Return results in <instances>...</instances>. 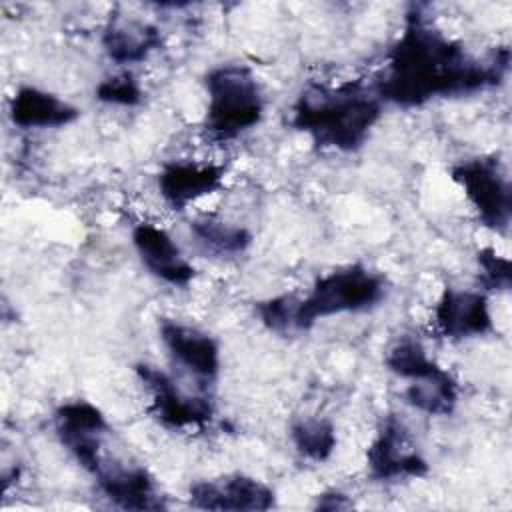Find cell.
<instances>
[{"label":"cell","mask_w":512,"mask_h":512,"mask_svg":"<svg viewBox=\"0 0 512 512\" xmlns=\"http://www.w3.org/2000/svg\"><path fill=\"white\" fill-rule=\"evenodd\" d=\"M508 48L488 60L470 56L464 46L432 26L418 6L406 14L404 32L388 52L384 74L372 86L380 100L414 108L434 98L478 92L502 82Z\"/></svg>","instance_id":"cell-1"},{"label":"cell","mask_w":512,"mask_h":512,"mask_svg":"<svg viewBox=\"0 0 512 512\" xmlns=\"http://www.w3.org/2000/svg\"><path fill=\"white\" fill-rule=\"evenodd\" d=\"M382 100L362 80L306 88L292 110V126L318 148L356 152L380 120Z\"/></svg>","instance_id":"cell-2"},{"label":"cell","mask_w":512,"mask_h":512,"mask_svg":"<svg viewBox=\"0 0 512 512\" xmlns=\"http://www.w3.org/2000/svg\"><path fill=\"white\" fill-rule=\"evenodd\" d=\"M206 132L220 142L232 140L256 126L264 98L254 72L242 64H222L206 74Z\"/></svg>","instance_id":"cell-3"},{"label":"cell","mask_w":512,"mask_h":512,"mask_svg":"<svg viewBox=\"0 0 512 512\" xmlns=\"http://www.w3.org/2000/svg\"><path fill=\"white\" fill-rule=\"evenodd\" d=\"M384 294V278L362 264L332 270L314 282L308 296L294 300L292 328L308 330L328 316L370 310Z\"/></svg>","instance_id":"cell-4"},{"label":"cell","mask_w":512,"mask_h":512,"mask_svg":"<svg viewBox=\"0 0 512 512\" xmlns=\"http://www.w3.org/2000/svg\"><path fill=\"white\" fill-rule=\"evenodd\" d=\"M450 174L464 190L468 202L478 214V220L486 228L504 234L512 216V188L498 158H468L454 164Z\"/></svg>","instance_id":"cell-5"},{"label":"cell","mask_w":512,"mask_h":512,"mask_svg":"<svg viewBox=\"0 0 512 512\" xmlns=\"http://www.w3.org/2000/svg\"><path fill=\"white\" fill-rule=\"evenodd\" d=\"M370 478L378 482L398 478H422L428 474V462L420 454L408 426L396 416L388 414L366 452Z\"/></svg>","instance_id":"cell-6"},{"label":"cell","mask_w":512,"mask_h":512,"mask_svg":"<svg viewBox=\"0 0 512 512\" xmlns=\"http://www.w3.org/2000/svg\"><path fill=\"white\" fill-rule=\"evenodd\" d=\"M136 374L152 396L150 412L156 416L158 422L174 430H202L206 424H210L214 416V406L208 398L182 392L168 374L154 366L138 364Z\"/></svg>","instance_id":"cell-7"},{"label":"cell","mask_w":512,"mask_h":512,"mask_svg":"<svg viewBox=\"0 0 512 512\" xmlns=\"http://www.w3.org/2000/svg\"><path fill=\"white\" fill-rule=\"evenodd\" d=\"M54 430L74 460L94 474L104 458L102 438L110 430L104 414L88 400L66 402L54 412Z\"/></svg>","instance_id":"cell-8"},{"label":"cell","mask_w":512,"mask_h":512,"mask_svg":"<svg viewBox=\"0 0 512 512\" xmlns=\"http://www.w3.org/2000/svg\"><path fill=\"white\" fill-rule=\"evenodd\" d=\"M190 506L214 512H264L276 506V494L258 478L226 474L192 484Z\"/></svg>","instance_id":"cell-9"},{"label":"cell","mask_w":512,"mask_h":512,"mask_svg":"<svg viewBox=\"0 0 512 512\" xmlns=\"http://www.w3.org/2000/svg\"><path fill=\"white\" fill-rule=\"evenodd\" d=\"M102 494L122 510H160L164 508L158 496L152 474L138 464H126L102 458L92 474Z\"/></svg>","instance_id":"cell-10"},{"label":"cell","mask_w":512,"mask_h":512,"mask_svg":"<svg viewBox=\"0 0 512 512\" xmlns=\"http://www.w3.org/2000/svg\"><path fill=\"white\" fill-rule=\"evenodd\" d=\"M434 322L438 332L450 340L484 336L494 328L486 294L452 286L442 290L434 308Z\"/></svg>","instance_id":"cell-11"},{"label":"cell","mask_w":512,"mask_h":512,"mask_svg":"<svg viewBox=\"0 0 512 512\" xmlns=\"http://www.w3.org/2000/svg\"><path fill=\"white\" fill-rule=\"evenodd\" d=\"M160 338L178 366L202 382L216 380L220 372V348L210 334L174 320H162Z\"/></svg>","instance_id":"cell-12"},{"label":"cell","mask_w":512,"mask_h":512,"mask_svg":"<svg viewBox=\"0 0 512 512\" xmlns=\"http://www.w3.org/2000/svg\"><path fill=\"white\" fill-rule=\"evenodd\" d=\"M132 242L142 264L158 280L172 286H186L194 278L192 264L182 256L166 230L142 222L132 230Z\"/></svg>","instance_id":"cell-13"},{"label":"cell","mask_w":512,"mask_h":512,"mask_svg":"<svg viewBox=\"0 0 512 512\" xmlns=\"http://www.w3.org/2000/svg\"><path fill=\"white\" fill-rule=\"evenodd\" d=\"M226 168L218 164L168 162L158 174V192L168 206L184 210L190 202L222 186Z\"/></svg>","instance_id":"cell-14"},{"label":"cell","mask_w":512,"mask_h":512,"mask_svg":"<svg viewBox=\"0 0 512 512\" xmlns=\"http://www.w3.org/2000/svg\"><path fill=\"white\" fill-rule=\"evenodd\" d=\"M78 114V108L36 86H20L10 100V118L20 128H58L74 122Z\"/></svg>","instance_id":"cell-15"},{"label":"cell","mask_w":512,"mask_h":512,"mask_svg":"<svg viewBox=\"0 0 512 512\" xmlns=\"http://www.w3.org/2000/svg\"><path fill=\"white\" fill-rule=\"evenodd\" d=\"M160 44L162 38L156 26L118 14H110L102 32V46L118 64L142 62Z\"/></svg>","instance_id":"cell-16"},{"label":"cell","mask_w":512,"mask_h":512,"mask_svg":"<svg viewBox=\"0 0 512 512\" xmlns=\"http://www.w3.org/2000/svg\"><path fill=\"white\" fill-rule=\"evenodd\" d=\"M406 402L430 416H448L458 402V386L450 372L442 370L440 374L426 380H412L404 392Z\"/></svg>","instance_id":"cell-17"},{"label":"cell","mask_w":512,"mask_h":512,"mask_svg":"<svg viewBox=\"0 0 512 512\" xmlns=\"http://www.w3.org/2000/svg\"><path fill=\"white\" fill-rule=\"evenodd\" d=\"M384 364L390 372L410 382L432 378L444 370L432 358H428L424 346L412 336H402L400 340H396L388 348Z\"/></svg>","instance_id":"cell-18"},{"label":"cell","mask_w":512,"mask_h":512,"mask_svg":"<svg viewBox=\"0 0 512 512\" xmlns=\"http://www.w3.org/2000/svg\"><path fill=\"white\" fill-rule=\"evenodd\" d=\"M190 230L202 246L216 254H240L252 242V234L246 228L214 218L194 220L190 224Z\"/></svg>","instance_id":"cell-19"},{"label":"cell","mask_w":512,"mask_h":512,"mask_svg":"<svg viewBox=\"0 0 512 512\" xmlns=\"http://www.w3.org/2000/svg\"><path fill=\"white\" fill-rule=\"evenodd\" d=\"M290 436L296 450L314 462L328 460L336 448L334 426L324 418H304L294 422Z\"/></svg>","instance_id":"cell-20"},{"label":"cell","mask_w":512,"mask_h":512,"mask_svg":"<svg viewBox=\"0 0 512 512\" xmlns=\"http://www.w3.org/2000/svg\"><path fill=\"white\" fill-rule=\"evenodd\" d=\"M96 98L104 104L136 106L142 100V90L130 72L110 76L96 86Z\"/></svg>","instance_id":"cell-21"},{"label":"cell","mask_w":512,"mask_h":512,"mask_svg":"<svg viewBox=\"0 0 512 512\" xmlns=\"http://www.w3.org/2000/svg\"><path fill=\"white\" fill-rule=\"evenodd\" d=\"M482 270V284L490 290H508L512 284V264L508 258L496 254L494 248H480L476 252Z\"/></svg>","instance_id":"cell-22"},{"label":"cell","mask_w":512,"mask_h":512,"mask_svg":"<svg viewBox=\"0 0 512 512\" xmlns=\"http://www.w3.org/2000/svg\"><path fill=\"white\" fill-rule=\"evenodd\" d=\"M294 296H278L256 304L258 316L270 330L282 332L292 328V314H294Z\"/></svg>","instance_id":"cell-23"},{"label":"cell","mask_w":512,"mask_h":512,"mask_svg":"<svg viewBox=\"0 0 512 512\" xmlns=\"http://www.w3.org/2000/svg\"><path fill=\"white\" fill-rule=\"evenodd\" d=\"M350 506L352 502L340 492H324L318 496V502H316V508H324V510H342Z\"/></svg>","instance_id":"cell-24"}]
</instances>
